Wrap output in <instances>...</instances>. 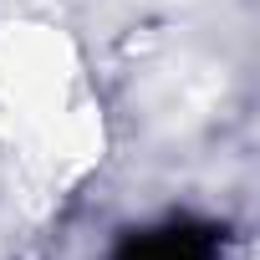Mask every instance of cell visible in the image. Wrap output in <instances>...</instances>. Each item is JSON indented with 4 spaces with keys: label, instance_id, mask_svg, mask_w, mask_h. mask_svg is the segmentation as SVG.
Here are the masks:
<instances>
[{
    "label": "cell",
    "instance_id": "6da1fadb",
    "mask_svg": "<svg viewBox=\"0 0 260 260\" xmlns=\"http://www.w3.org/2000/svg\"><path fill=\"white\" fill-rule=\"evenodd\" d=\"M219 250V230L214 224H164V230H143L133 240H122L117 260H214Z\"/></svg>",
    "mask_w": 260,
    "mask_h": 260
}]
</instances>
